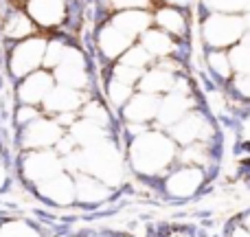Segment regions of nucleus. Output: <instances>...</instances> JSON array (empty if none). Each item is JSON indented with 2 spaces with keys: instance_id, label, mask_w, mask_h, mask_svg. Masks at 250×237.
<instances>
[{
  "instance_id": "obj_21",
  "label": "nucleus",
  "mask_w": 250,
  "mask_h": 237,
  "mask_svg": "<svg viewBox=\"0 0 250 237\" xmlns=\"http://www.w3.org/2000/svg\"><path fill=\"white\" fill-rule=\"evenodd\" d=\"M0 237H42V235H40V231L35 229L33 224H29V222L9 220L7 224L0 226Z\"/></svg>"
},
{
  "instance_id": "obj_31",
  "label": "nucleus",
  "mask_w": 250,
  "mask_h": 237,
  "mask_svg": "<svg viewBox=\"0 0 250 237\" xmlns=\"http://www.w3.org/2000/svg\"><path fill=\"white\" fill-rule=\"evenodd\" d=\"M119 237H132V235H119Z\"/></svg>"
},
{
  "instance_id": "obj_1",
  "label": "nucleus",
  "mask_w": 250,
  "mask_h": 237,
  "mask_svg": "<svg viewBox=\"0 0 250 237\" xmlns=\"http://www.w3.org/2000/svg\"><path fill=\"white\" fill-rule=\"evenodd\" d=\"M178 143L167 129H147L127 145V160L138 178H165L178 163Z\"/></svg>"
},
{
  "instance_id": "obj_15",
  "label": "nucleus",
  "mask_w": 250,
  "mask_h": 237,
  "mask_svg": "<svg viewBox=\"0 0 250 237\" xmlns=\"http://www.w3.org/2000/svg\"><path fill=\"white\" fill-rule=\"evenodd\" d=\"M154 22L160 31L169 33L171 38H185L189 31V20L180 7H169V4L158 7L154 13Z\"/></svg>"
},
{
  "instance_id": "obj_5",
  "label": "nucleus",
  "mask_w": 250,
  "mask_h": 237,
  "mask_svg": "<svg viewBox=\"0 0 250 237\" xmlns=\"http://www.w3.org/2000/svg\"><path fill=\"white\" fill-rule=\"evenodd\" d=\"M62 138H64V128L57 121L40 117L38 121H33V123H29L26 128L20 129L18 143L26 151H38V150H51Z\"/></svg>"
},
{
  "instance_id": "obj_8",
  "label": "nucleus",
  "mask_w": 250,
  "mask_h": 237,
  "mask_svg": "<svg viewBox=\"0 0 250 237\" xmlns=\"http://www.w3.org/2000/svg\"><path fill=\"white\" fill-rule=\"evenodd\" d=\"M55 79L60 82V86H68V88H83L88 82L86 75V60L77 48L68 46L64 53L62 64L55 68Z\"/></svg>"
},
{
  "instance_id": "obj_22",
  "label": "nucleus",
  "mask_w": 250,
  "mask_h": 237,
  "mask_svg": "<svg viewBox=\"0 0 250 237\" xmlns=\"http://www.w3.org/2000/svg\"><path fill=\"white\" fill-rule=\"evenodd\" d=\"M132 88L134 86H127V84L112 79L110 86H108V97H110V101H112V106H117V108H125V104L134 97Z\"/></svg>"
},
{
  "instance_id": "obj_13",
  "label": "nucleus",
  "mask_w": 250,
  "mask_h": 237,
  "mask_svg": "<svg viewBox=\"0 0 250 237\" xmlns=\"http://www.w3.org/2000/svg\"><path fill=\"white\" fill-rule=\"evenodd\" d=\"M51 90H53V77L48 73H38V70H35L29 77L22 79L18 92H20V99L24 101L26 106H35V104H40V101L44 104V99L51 95Z\"/></svg>"
},
{
  "instance_id": "obj_29",
  "label": "nucleus",
  "mask_w": 250,
  "mask_h": 237,
  "mask_svg": "<svg viewBox=\"0 0 250 237\" xmlns=\"http://www.w3.org/2000/svg\"><path fill=\"white\" fill-rule=\"evenodd\" d=\"M7 182V169H4V163H2V158H0V187Z\"/></svg>"
},
{
  "instance_id": "obj_23",
  "label": "nucleus",
  "mask_w": 250,
  "mask_h": 237,
  "mask_svg": "<svg viewBox=\"0 0 250 237\" xmlns=\"http://www.w3.org/2000/svg\"><path fill=\"white\" fill-rule=\"evenodd\" d=\"M151 62V55L145 51L143 46H132L127 53L121 57V64L123 66H129V68H136L143 73V68H145L147 64Z\"/></svg>"
},
{
  "instance_id": "obj_26",
  "label": "nucleus",
  "mask_w": 250,
  "mask_h": 237,
  "mask_svg": "<svg viewBox=\"0 0 250 237\" xmlns=\"http://www.w3.org/2000/svg\"><path fill=\"white\" fill-rule=\"evenodd\" d=\"M38 119H40V112L33 108V106H26V104H24V106H22V108L16 112V123L20 125V129L26 128L29 123H33V121H38Z\"/></svg>"
},
{
  "instance_id": "obj_7",
  "label": "nucleus",
  "mask_w": 250,
  "mask_h": 237,
  "mask_svg": "<svg viewBox=\"0 0 250 237\" xmlns=\"http://www.w3.org/2000/svg\"><path fill=\"white\" fill-rule=\"evenodd\" d=\"M35 194L44 200V202L57 204V207H64V204H73L77 202V189H75V178L70 173H57V176L48 178V180L35 185Z\"/></svg>"
},
{
  "instance_id": "obj_17",
  "label": "nucleus",
  "mask_w": 250,
  "mask_h": 237,
  "mask_svg": "<svg viewBox=\"0 0 250 237\" xmlns=\"http://www.w3.org/2000/svg\"><path fill=\"white\" fill-rule=\"evenodd\" d=\"M132 42L134 40L129 38V35H125L123 31H119L112 22H110L108 26H104L101 33H99L101 53H104L105 57H110V60H114V57H123L125 53L132 48Z\"/></svg>"
},
{
  "instance_id": "obj_14",
  "label": "nucleus",
  "mask_w": 250,
  "mask_h": 237,
  "mask_svg": "<svg viewBox=\"0 0 250 237\" xmlns=\"http://www.w3.org/2000/svg\"><path fill=\"white\" fill-rule=\"evenodd\" d=\"M83 104V97L82 92H77L75 88H68V86H57L51 90V95L44 99V108H46L48 114H68L73 110H77L79 106Z\"/></svg>"
},
{
  "instance_id": "obj_32",
  "label": "nucleus",
  "mask_w": 250,
  "mask_h": 237,
  "mask_svg": "<svg viewBox=\"0 0 250 237\" xmlns=\"http://www.w3.org/2000/svg\"><path fill=\"white\" fill-rule=\"evenodd\" d=\"M79 237H83V235H79Z\"/></svg>"
},
{
  "instance_id": "obj_4",
  "label": "nucleus",
  "mask_w": 250,
  "mask_h": 237,
  "mask_svg": "<svg viewBox=\"0 0 250 237\" xmlns=\"http://www.w3.org/2000/svg\"><path fill=\"white\" fill-rule=\"evenodd\" d=\"M64 172L62 158L55 150H38V151H26L22 156V165H20V173L26 182H40L48 180V178L57 176Z\"/></svg>"
},
{
  "instance_id": "obj_6",
  "label": "nucleus",
  "mask_w": 250,
  "mask_h": 237,
  "mask_svg": "<svg viewBox=\"0 0 250 237\" xmlns=\"http://www.w3.org/2000/svg\"><path fill=\"white\" fill-rule=\"evenodd\" d=\"M44 55H46V42L40 38H26L11 53V62H9L11 75L18 79L29 77L44 62Z\"/></svg>"
},
{
  "instance_id": "obj_10",
  "label": "nucleus",
  "mask_w": 250,
  "mask_h": 237,
  "mask_svg": "<svg viewBox=\"0 0 250 237\" xmlns=\"http://www.w3.org/2000/svg\"><path fill=\"white\" fill-rule=\"evenodd\" d=\"M158 108H160V97L147 95V92H136V95L125 104L123 119L127 121V123L147 125L149 121H154L158 117Z\"/></svg>"
},
{
  "instance_id": "obj_30",
  "label": "nucleus",
  "mask_w": 250,
  "mask_h": 237,
  "mask_svg": "<svg viewBox=\"0 0 250 237\" xmlns=\"http://www.w3.org/2000/svg\"><path fill=\"white\" fill-rule=\"evenodd\" d=\"M246 22H248V29H250V13H248V16H246Z\"/></svg>"
},
{
  "instance_id": "obj_12",
  "label": "nucleus",
  "mask_w": 250,
  "mask_h": 237,
  "mask_svg": "<svg viewBox=\"0 0 250 237\" xmlns=\"http://www.w3.org/2000/svg\"><path fill=\"white\" fill-rule=\"evenodd\" d=\"M29 18L40 26H57L66 18L64 0H29Z\"/></svg>"
},
{
  "instance_id": "obj_2",
  "label": "nucleus",
  "mask_w": 250,
  "mask_h": 237,
  "mask_svg": "<svg viewBox=\"0 0 250 237\" xmlns=\"http://www.w3.org/2000/svg\"><path fill=\"white\" fill-rule=\"evenodd\" d=\"M248 31L246 16H229V13H207L202 20V40L207 48L213 51H230L242 42Z\"/></svg>"
},
{
  "instance_id": "obj_9",
  "label": "nucleus",
  "mask_w": 250,
  "mask_h": 237,
  "mask_svg": "<svg viewBox=\"0 0 250 237\" xmlns=\"http://www.w3.org/2000/svg\"><path fill=\"white\" fill-rule=\"evenodd\" d=\"M75 189H77V202L86 204L88 209L101 207L112 195V187L97 180L95 176H88V173H77L75 176Z\"/></svg>"
},
{
  "instance_id": "obj_24",
  "label": "nucleus",
  "mask_w": 250,
  "mask_h": 237,
  "mask_svg": "<svg viewBox=\"0 0 250 237\" xmlns=\"http://www.w3.org/2000/svg\"><path fill=\"white\" fill-rule=\"evenodd\" d=\"M68 48V44L62 42V40H53L51 44H46V55H44V64L46 66H60L64 60V53Z\"/></svg>"
},
{
  "instance_id": "obj_27",
  "label": "nucleus",
  "mask_w": 250,
  "mask_h": 237,
  "mask_svg": "<svg viewBox=\"0 0 250 237\" xmlns=\"http://www.w3.org/2000/svg\"><path fill=\"white\" fill-rule=\"evenodd\" d=\"M163 2L169 4V7H180V9H182V7H187L191 0H163Z\"/></svg>"
},
{
  "instance_id": "obj_28",
  "label": "nucleus",
  "mask_w": 250,
  "mask_h": 237,
  "mask_svg": "<svg viewBox=\"0 0 250 237\" xmlns=\"http://www.w3.org/2000/svg\"><path fill=\"white\" fill-rule=\"evenodd\" d=\"M239 220H242V224L250 231V209H246L244 213H239Z\"/></svg>"
},
{
  "instance_id": "obj_11",
  "label": "nucleus",
  "mask_w": 250,
  "mask_h": 237,
  "mask_svg": "<svg viewBox=\"0 0 250 237\" xmlns=\"http://www.w3.org/2000/svg\"><path fill=\"white\" fill-rule=\"evenodd\" d=\"M176 79H178L176 73H169L163 66L156 64L151 70L143 73V77L138 79L136 86L141 92H147V95H154V97H163V95H169V92L176 88Z\"/></svg>"
},
{
  "instance_id": "obj_16",
  "label": "nucleus",
  "mask_w": 250,
  "mask_h": 237,
  "mask_svg": "<svg viewBox=\"0 0 250 237\" xmlns=\"http://www.w3.org/2000/svg\"><path fill=\"white\" fill-rule=\"evenodd\" d=\"M141 46L149 53L151 60H154V57L165 60V57H171L173 53H176L178 42H173L171 35L165 33V31H160L158 26H156V29L151 26V29H147L145 33L141 35Z\"/></svg>"
},
{
  "instance_id": "obj_18",
  "label": "nucleus",
  "mask_w": 250,
  "mask_h": 237,
  "mask_svg": "<svg viewBox=\"0 0 250 237\" xmlns=\"http://www.w3.org/2000/svg\"><path fill=\"white\" fill-rule=\"evenodd\" d=\"M151 22H154V16L149 11L134 9V11H121L119 16H114L112 24L134 40L136 35H143L147 29H151Z\"/></svg>"
},
{
  "instance_id": "obj_3",
  "label": "nucleus",
  "mask_w": 250,
  "mask_h": 237,
  "mask_svg": "<svg viewBox=\"0 0 250 237\" xmlns=\"http://www.w3.org/2000/svg\"><path fill=\"white\" fill-rule=\"evenodd\" d=\"M207 182V173L202 167L176 163L171 172L163 178V191L171 204H185L198 198Z\"/></svg>"
},
{
  "instance_id": "obj_25",
  "label": "nucleus",
  "mask_w": 250,
  "mask_h": 237,
  "mask_svg": "<svg viewBox=\"0 0 250 237\" xmlns=\"http://www.w3.org/2000/svg\"><path fill=\"white\" fill-rule=\"evenodd\" d=\"M110 4L119 11H134V9L147 11V9H151V0H110Z\"/></svg>"
},
{
  "instance_id": "obj_20",
  "label": "nucleus",
  "mask_w": 250,
  "mask_h": 237,
  "mask_svg": "<svg viewBox=\"0 0 250 237\" xmlns=\"http://www.w3.org/2000/svg\"><path fill=\"white\" fill-rule=\"evenodd\" d=\"M33 29H35V22L31 20L29 16H24V13H13L7 20V24H4V33L16 40L29 38V35L33 33Z\"/></svg>"
},
{
  "instance_id": "obj_19",
  "label": "nucleus",
  "mask_w": 250,
  "mask_h": 237,
  "mask_svg": "<svg viewBox=\"0 0 250 237\" xmlns=\"http://www.w3.org/2000/svg\"><path fill=\"white\" fill-rule=\"evenodd\" d=\"M208 13H229V16H248L250 0H202Z\"/></svg>"
}]
</instances>
